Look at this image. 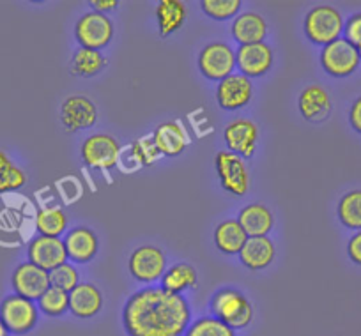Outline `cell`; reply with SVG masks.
I'll list each match as a JSON object with an SVG mask.
<instances>
[{"mask_svg":"<svg viewBox=\"0 0 361 336\" xmlns=\"http://www.w3.org/2000/svg\"><path fill=\"white\" fill-rule=\"evenodd\" d=\"M192 310L183 296L163 287H145L126 301L123 325L128 336H185Z\"/></svg>","mask_w":361,"mask_h":336,"instance_id":"1","label":"cell"},{"mask_svg":"<svg viewBox=\"0 0 361 336\" xmlns=\"http://www.w3.org/2000/svg\"><path fill=\"white\" fill-rule=\"evenodd\" d=\"M211 315L228 328L245 329L253 321V306L245 294L235 289H221L211 299Z\"/></svg>","mask_w":361,"mask_h":336,"instance_id":"2","label":"cell"},{"mask_svg":"<svg viewBox=\"0 0 361 336\" xmlns=\"http://www.w3.org/2000/svg\"><path fill=\"white\" fill-rule=\"evenodd\" d=\"M343 32V18L333 6H315L305 16V34L314 44H326L340 39Z\"/></svg>","mask_w":361,"mask_h":336,"instance_id":"3","label":"cell"},{"mask_svg":"<svg viewBox=\"0 0 361 336\" xmlns=\"http://www.w3.org/2000/svg\"><path fill=\"white\" fill-rule=\"evenodd\" d=\"M39 318L37 304L22 296L6 297L0 303V321L4 322L11 335H27L32 331Z\"/></svg>","mask_w":361,"mask_h":336,"instance_id":"4","label":"cell"},{"mask_svg":"<svg viewBox=\"0 0 361 336\" xmlns=\"http://www.w3.org/2000/svg\"><path fill=\"white\" fill-rule=\"evenodd\" d=\"M214 166L224 192L234 197H245L250 189V174L241 156L231 151H220L214 158Z\"/></svg>","mask_w":361,"mask_h":336,"instance_id":"5","label":"cell"},{"mask_svg":"<svg viewBox=\"0 0 361 336\" xmlns=\"http://www.w3.org/2000/svg\"><path fill=\"white\" fill-rule=\"evenodd\" d=\"M321 64L328 75L335 76V78H343V76L353 75L357 66L361 64L360 51L345 37H340V39L322 46Z\"/></svg>","mask_w":361,"mask_h":336,"instance_id":"6","label":"cell"},{"mask_svg":"<svg viewBox=\"0 0 361 336\" xmlns=\"http://www.w3.org/2000/svg\"><path fill=\"white\" fill-rule=\"evenodd\" d=\"M83 163L96 170H110L117 165L121 156V145L112 135L99 133L87 138L80 147Z\"/></svg>","mask_w":361,"mask_h":336,"instance_id":"7","label":"cell"},{"mask_svg":"<svg viewBox=\"0 0 361 336\" xmlns=\"http://www.w3.org/2000/svg\"><path fill=\"white\" fill-rule=\"evenodd\" d=\"M75 36L82 48L99 51L112 41L114 23L103 13H87L76 22Z\"/></svg>","mask_w":361,"mask_h":336,"instance_id":"8","label":"cell"},{"mask_svg":"<svg viewBox=\"0 0 361 336\" xmlns=\"http://www.w3.org/2000/svg\"><path fill=\"white\" fill-rule=\"evenodd\" d=\"M131 276L137 282L151 283L161 280V276L166 271V259L161 249L156 246H140L131 254L130 262H128Z\"/></svg>","mask_w":361,"mask_h":336,"instance_id":"9","label":"cell"},{"mask_svg":"<svg viewBox=\"0 0 361 336\" xmlns=\"http://www.w3.org/2000/svg\"><path fill=\"white\" fill-rule=\"evenodd\" d=\"M235 68V51L227 43H209L199 55V69L207 80L221 82Z\"/></svg>","mask_w":361,"mask_h":336,"instance_id":"10","label":"cell"},{"mask_svg":"<svg viewBox=\"0 0 361 336\" xmlns=\"http://www.w3.org/2000/svg\"><path fill=\"white\" fill-rule=\"evenodd\" d=\"M11 283L16 296H22L30 301H39V297L51 287L50 273L37 268L32 262L20 264L13 273Z\"/></svg>","mask_w":361,"mask_h":336,"instance_id":"11","label":"cell"},{"mask_svg":"<svg viewBox=\"0 0 361 336\" xmlns=\"http://www.w3.org/2000/svg\"><path fill=\"white\" fill-rule=\"evenodd\" d=\"M27 254H29V262L48 273L68 262L66 246L61 237L37 235L30 241Z\"/></svg>","mask_w":361,"mask_h":336,"instance_id":"12","label":"cell"},{"mask_svg":"<svg viewBox=\"0 0 361 336\" xmlns=\"http://www.w3.org/2000/svg\"><path fill=\"white\" fill-rule=\"evenodd\" d=\"M253 98L252 80L241 73H232L227 78L218 82L216 99L224 110L245 108Z\"/></svg>","mask_w":361,"mask_h":336,"instance_id":"13","label":"cell"},{"mask_svg":"<svg viewBox=\"0 0 361 336\" xmlns=\"http://www.w3.org/2000/svg\"><path fill=\"white\" fill-rule=\"evenodd\" d=\"M61 120L69 133L87 130L98 120V108L85 96H69L61 106Z\"/></svg>","mask_w":361,"mask_h":336,"instance_id":"14","label":"cell"},{"mask_svg":"<svg viewBox=\"0 0 361 336\" xmlns=\"http://www.w3.org/2000/svg\"><path fill=\"white\" fill-rule=\"evenodd\" d=\"M224 140L231 152L241 158H252L259 140V127L250 119H235L225 126Z\"/></svg>","mask_w":361,"mask_h":336,"instance_id":"15","label":"cell"},{"mask_svg":"<svg viewBox=\"0 0 361 336\" xmlns=\"http://www.w3.org/2000/svg\"><path fill=\"white\" fill-rule=\"evenodd\" d=\"M235 66L246 78L266 75L273 66V51L266 43L245 44L235 51Z\"/></svg>","mask_w":361,"mask_h":336,"instance_id":"16","label":"cell"},{"mask_svg":"<svg viewBox=\"0 0 361 336\" xmlns=\"http://www.w3.org/2000/svg\"><path fill=\"white\" fill-rule=\"evenodd\" d=\"M64 246L69 261L76 264H87L98 254V237L90 228L76 227L66 234Z\"/></svg>","mask_w":361,"mask_h":336,"instance_id":"17","label":"cell"},{"mask_svg":"<svg viewBox=\"0 0 361 336\" xmlns=\"http://www.w3.org/2000/svg\"><path fill=\"white\" fill-rule=\"evenodd\" d=\"M298 106H300L301 116L310 123H322L328 119L329 112H331V99L326 92L324 87L321 85H308L303 89L298 99Z\"/></svg>","mask_w":361,"mask_h":336,"instance_id":"18","label":"cell"},{"mask_svg":"<svg viewBox=\"0 0 361 336\" xmlns=\"http://www.w3.org/2000/svg\"><path fill=\"white\" fill-rule=\"evenodd\" d=\"M103 306V296L92 283H78L69 292V311L78 318H90L99 313Z\"/></svg>","mask_w":361,"mask_h":336,"instance_id":"19","label":"cell"},{"mask_svg":"<svg viewBox=\"0 0 361 336\" xmlns=\"http://www.w3.org/2000/svg\"><path fill=\"white\" fill-rule=\"evenodd\" d=\"M152 140H154L159 154L173 158L186 149L188 135L177 120H169V123H163L156 127L154 133H152Z\"/></svg>","mask_w":361,"mask_h":336,"instance_id":"20","label":"cell"},{"mask_svg":"<svg viewBox=\"0 0 361 336\" xmlns=\"http://www.w3.org/2000/svg\"><path fill=\"white\" fill-rule=\"evenodd\" d=\"M267 36V22L259 13H243L235 16L232 22V37L239 43V46L245 44L264 43Z\"/></svg>","mask_w":361,"mask_h":336,"instance_id":"21","label":"cell"},{"mask_svg":"<svg viewBox=\"0 0 361 336\" xmlns=\"http://www.w3.org/2000/svg\"><path fill=\"white\" fill-rule=\"evenodd\" d=\"M238 221L248 237H266L275 225L273 213L262 204H248L243 207Z\"/></svg>","mask_w":361,"mask_h":336,"instance_id":"22","label":"cell"},{"mask_svg":"<svg viewBox=\"0 0 361 336\" xmlns=\"http://www.w3.org/2000/svg\"><path fill=\"white\" fill-rule=\"evenodd\" d=\"M239 259H241L243 266L253 269V271L266 269L275 259V244L267 235L266 237H248V241L239 251Z\"/></svg>","mask_w":361,"mask_h":336,"instance_id":"23","label":"cell"},{"mask_svg":"<svg viewBox=\"0 0 361 336\" xmlns=\"http://www.w3.org/2000/svg\"><path fill=\"white\" fill-rule=\"evenodd\" d=\"M156 22H158L159 36H172L185 25L186 6L179 0H161L156 8Z\"/></svg>","mask_w":361,"mask_h":336,"instance_id":"24","label":"cell"},{"mask_svg":"<svg viewBox=\"0 0 361 336\" xmlns=\"http://www.w3.org/2000/svg\"><path fill=\"white\" fill-rule=\"evenodd\" d=\"M246 241L248 235L238 220H224L214 230V244L221 254L239 255Z\"/></svg>","mask_w":361,"mask_h":336,"instance_id":"25","label":"cell"},{"mask_svg":"<svg viewBox=\"0 0 361 336\" xmlns=\"http://www.w3.org/2000/svg\"><path fill=\"white\" fill-rule=\"evenodd\" d=\"M197 282H199V278H197L195 268L188 262L173 264L161 276L163 289L170 294H177V296H183V292L197 287Z\"/></svg>","mask_w":361,"mask_h":336,"instance_id":"26","label":"cell"},{"mask_svg":"<svg viewBox=\"0 0 361 336\" xmlns=\"http://www.w3.org/2000/svg\"><path fill=\"white\" fill-rule=\"evenodd\" d=\"M69 218L59 207H48L37 213L36 216V228L41 235L47 237H61L68 230Z\"/></svg>","mask_w":361,"mask_h":336,"instance_id":"27","label":"cell"},{"mask_svg":"<svg viewBox=\"0 0 361 336\" xmlns=\"http://www.w3.org/2000/svg\"><path fill=\"white\" fill-rule=\"evenodd\" d=\"M106 61L102 55V51L90 50V48H82L75 51L71 61L73 73L78 76H94L105 68Z\"/></svg>","mask_w":361,"mask_h":336,"instance_id":"28","label":"cell"},{"mask_svg":"<svg viewBox=\"0 0 361 336\" xmlns=\"http://www.w3.org/2000/svg\"><path fill=\"white\" fill-rule=\"evenodd\" d=\"M338 218L347 228L361 230V189H354L342 197L338 204Z\"/></svg>","mask_w":361,"mask_h":336,"instance_id":"29","label":"cell"},{"mask_svg":"<svg viewBox=\"0 0 361 336\" xmlns=\"http://www.w3.org/2000/svg\"><path fill=\"white\" fill-rule=\"evenodd\" d=\"M25 182V172L18 168L4 151H0V193L15 192V189L23 188Z\"/></svg>","mask_w":361,"mask_h":336,"instance_id":"30","label":"cell"},{"mask_svg":"<svg viewBox=\"0 0 361 336\" xmlns=\"http://www.w3.org/2000/svg\"><path fill=\"white\" fill-rule=\"evenodd\" d=\"M185 336H238L232 328L220 321V318L213 317H200L195 322L188 325Z\"/></svg>","mask_w":361,"mask_h":336,"instance_id":"31","label":"cell"},{"mask_svg":"<svg viewBox=\"0 0 361 336\" xmlns=\"http://www.w3.org/2000/svg\"><path fill=\"white\" fill-rule=\"evenodd\" d=\"M37 306L48 317H59V315L66 313L69 310V292L57 289V287H50L43 296L37 301Z\"/></svg>","mask_w":361,"mask_h":336,"instance_id":"32","label":"cell"},{"mask_svg":"<svg viewBox=\"0 0 361 336\" xmlns=\"http://www.w3.org/2000/svg\"><path fill=\"white\" fill-rule=\"evenodd\" d=\"M200 8L209 18L214 20H231L241 9V0H202Z\"/></svg>","mask_w":361,"mask_h":336,"instance_id":"33","label":"cell"},{"mask_svg":"<svg viewBox=\"0 0 361 336\" xmlns=\"http://www.w3.org/2000/svg\"><path fill=\"white\" fill-rule=\"evenodd\" d=\"M130 151H131V158H133V161L138 163V165H142V166L154 165V163L158 161L159 156H161L159 154L158 147H156L154 140H152V135L133 142Z\"/></svg>","mask_w":361,"mask_h":336,"instance_id":"34","label":"cell"},{"mask_svg":"<svg viewBox=\"0 0 361 336\" xmlns=\"http://www.w3.org/2000/svg\"><path fill=\"white\" fill-rule=\"evenodd\" d=\"M80 275L76 271V268L69 262L59 266L54 271H50V283L51 287H57V289L66 290V292H71L76 285H78Z\"/></svg>","mask_w":361,"mask_h":336,"instance_id":"35","label":"cell"},{"mask_svg":"<svg viewBox=\"0 0 361 336\" xmlns=\"http://www.w3.org/2000/svg\"><path fill=\"white\" fill-rule=\"evenodd\" d=\"M343 34L354 48L361 50V13H356L347 20L345 25H343Z\"/></svg>","mask_w":361,"mask_h":336,"instance_id":"36","label":"cell"},{"mask_svg":"<svg viewBox=\"0 0 361 336\" xmlns=\"http://www.w3.org/2000/svg\"><path fill=\"white\" fill-rule=\"evenodd\" d=\"M347 254H349L350 261L361 266V230L350 237L349 244H347Z\"/></svg>","mask_w":361,"mask_h":336,"instance_id":"37","label":"cell"},{"mask_svg":"<svg viewBox=\"0 0 361 336\" xmlns=\"http://www.w3.org/2000/svg\"><path fill=\"white\" fill-rule=\"evenodd\" d=\"M349 123L350 126L354 127V131L361 135V98H357L356 101L353 103L349 112Z\"/></svg>","mask_w":361,"mask_h":336,"instance_id":"38","label":"cell"},{"mask_svg":"<svg viewBox=\"0 0 361 336\" xmlns=\"http://www.w3.org/2000/svg\"><path fill=\"white\" fill-rule=\"evenodd\" d=\"M90 6L94 8L96 13H103L105 15V11L116 9L119 6V2L117 0H90Z\"/></svg>","mask_w":361,"mask_h":336,"instance_id":"39","label":"cell"},{"mask_svg":"<svg viewBox=\"0 0 361 336\" xmlns=\"http://www.w3.org/2000/svg\"><path fill=\"white\" fill-rule=\"evenodd\" d=\"M0 336H11V332L8 331V328H6L2 321H0Z\"/></svg>","mask_w":361,"mask_h":336,"instance_id":"40","label":"cell"},{"mask_svg":"<svg viewBox=\"0 0 361 336\" xmlns=\"http://www.w3.org/2000/svg\"><path fill=\"white\" fill-rule=\"evenodd\" d=\"M357 51H360V61H361V50H357Z\"/></svg>","mask_w":361,"mask_h":336,"instance_id":"41","label":"cell"}]
</instances>
